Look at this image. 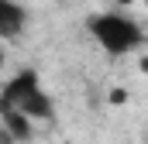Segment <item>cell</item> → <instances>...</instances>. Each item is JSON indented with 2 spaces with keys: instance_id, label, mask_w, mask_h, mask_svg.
I'll use <instances>...</instances> for the list:
<instances>
[{
  "instance_id": "6da1fadb",
  "label": "cell",
  "mask_w": 148,
  "mask_h": 144,
  "mask_svg": "<svg viewBox=\"0 0 148 144\" xmlns=\"http://www.w3.org/2000/svg\"><path fill=\"white\" fill-rule=\"evenodd\" d=\"M86 31H90V38H93L110 58L131 55V52H138V48L145 45V28H141L134 17L121 14V10H100V14H90Z\"/></svg>"
},
{
  "instance_id": "7a4b0ae2",
  "label": "cell",
  "mask_w": 148,
  "mask_h": 144,
  "mask_svg": "<svg viewBox=\"0 0 148 144\" xmlns=\"http://www.w3.org/2000/svg\"><path fill=\"white\" fill-rule=\"evenodd\" d=\"M38 86H41V79H38L35 69H21L17 75H10L7 82H3V93H0V107L3 110H17L31 93H35Z\"/></svg>"
},
{
  "instance_id": "3957f363",
  "label": "cell",
  "mask_w": 148,
  "mask_h": 144,
  "mask_svg": "<svg viewBox=\"0 0 148 144\" xmlns=\"http://www.w3.org/2000/svg\"><path fill=\"white\" fill-rule=\"evenodd\" d=\"M28 24V10L17 0H0V38H17Z\"/></svg>"
},
{
  "instance_id": "277c9868",
  "label": "cell",
  "mask_w": 148,
  "mask_h": 144,
  "mask_svg": "<svg viewBox=\"0 0 148 144\" xmlns=\"http://www.w3.org/2000/svg\"><path fill=\"white\" fill-rule=\"evenodd\" d=\"M17 110H21V113H28L31 120H52V113H55V103H52V100H48V93L38 86V89H35V93H31V96H28V100H24Z\"/></svg>"
},
{
  "instance_id": "5b68a950",
  "label": "cell",
  "mask_w": 148,
  "mask_h": 144,
  "mask_svg": "<svg viewBox=\"0 0 148 144\" xmlns=\"http://www.w3.org/2000/svg\"><path fill=\"white\" fill-rule=\"evenodd\" d=\"M3 124H7V134L14 141H28L31 137V117L21 113V110H3Z\"/></svg>"
},
{
  "instance_id": "8992f818",
  "label": "cell",
  "mask_w": 148,
  "mask_h": 144,
  "mask_svg": "<svg viewBox=\"0 0 148 144\" xmlns=\"http://www.w3.org/2000/svg\"><path fill=\"white\" fill-rule=\"evenodd\" d=\"M110 103H114V107L127 103V93H124V89H110Z\"/></svg>"
},
{
  "instance_id": "52a82bcc",
  "label": "cell",
  "mask_w": 148,
  "mask_h": 144,
  "mask_svg": "<svg viewBox=\"0 0 148 144\" xmlns=\"http://www.w3.org/2000/svg\"><path fill=\"white\" fill-rule=\"evenodd\" d=\"M138 69H141V75H145V79H148V52H145V55H141V62H138Z\"/></svg>"
},
{
  "instance_id": "ba28073f",
  "label": "cell",
  "mask_w": 148,
  "mask_h": 144,
  "mask_svg": "<svg viewBox=\"0 0 148 144\" xmlns=\"http://www.w3.org/2000/svg\"><path fill=\"white\" fill-rule=\"evenodd\" d=\"M145 7H148V0H145Z\"/></svg>"
}]
</instances>
